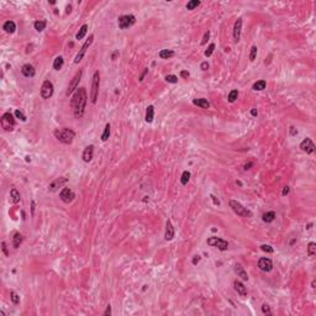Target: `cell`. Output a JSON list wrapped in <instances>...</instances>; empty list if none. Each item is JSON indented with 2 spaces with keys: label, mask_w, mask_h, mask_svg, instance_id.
<instances>
[{
  "label": "cell",
  "mask_w": 316,
  "mask_h": 316,
  "mask_svg": "<svg viewBox=\"0 0 316 316\" xmlns=\"http://www.w3.org/2000/svg\"><path fill=\"white\" fill-rule=\"evenodd\" d=\"M87 100H88V97H87V90L85 88H78L74 93L73 98L71 100V106L73 109L74 116L75 119H82L83 115H84V111H85V105H87Z\"/></svg>",
  "instance_id": "obj_1"
},
{
  "label": "cell",
  "mask_w": 316,
  "mask_h": 316,
  "mask_svg": "<svg viewBox=\"0 0 316 316\" xmlns=\"http://www.w3.org/2000/svg\"><path fill=\"white\" fill-rule=\"evenodd\" d=\"M54 136H56V138L59 142H62L64 145H71L73 142L74 137H75V132L72 128L63 127L61 130H56L54 131Z\"/></svg>",
  "instance_id": "obj_2"
},
{
  "label": "cell",
  "mask_w": 316,
  "mask_h": 316,
  "mask_svg": "<svg viewBox=\"0 0 316 316\" xmlns=\"http://www.w3.org/2000/svg\"><path fill=\"white\" fill-rule=\"evenodd\" d=\"M99 87H100V73L99 71L94 72L93 74V80H92V92H90V101L95 104L98 100L99 94Z\"/></svg>",
  "instance_id": "obj_3"
},
{
  "label": "cell",
  "mask_w": 316,
  "mask_h": 316,
  "mask_svg": "<svg viewBox=\"0 0 316 316\" xmlns=\"http://www.w3.org/2000/svg\"><path fill=\"white\" fill-rule=\"evenodd\" d=\"M230 208H231V209L233 210V213L237 214L238 216H247V218L252 216V213H251L248 209H246L241 203H238V201H236V200H230Z\"/></svg>",
  "instance_id": "obj_4"
},
{
  "label": "cell",
  "mask_w": 316,
  "mask_h": 316,
  "mask_svg": "<svg viewBox=\"0 0 316 316\" xmlns=\"http://www.w3.org/2000/svg\"><path fill=\"white\" fill-rule=\"evenodd\" d=\"M0 122H1V127L5 131H13L14 127H15V119H14V116L10 113H5L1 116Z\"/></svg>",
  "instance_id": "obj_5"
},
{
  "label": "cell",
  "mask_w": 316,
  "mask_h": 316,
  "mask_svg": "<svg viewBox=\"0 0 316 316\" xmlns=\"http://www.w3.org/2000/svg\"><path fill=\"white\" fill-rule=\"evenodd\" d=\"M206 243L211 247H216L219 248L220 251H226L228 248V242L222 240L221 237H216V236H213V237H209L206 240Z\"/></svg>",
  "instance_id": "obj_6"
},
{
  "label": "cell",
  "mask_w": 316,
  "mask_h": 316,
  "mask_svg": "<svg viewBox=\"0 0 316 316\" xmlns=\"http://www.w3.org/2000/svg\"><path fill=\"white\" fill-rule=\"evenodd\" d=\"M136 23V18L133 16V15H122L119 18V20H118V24H119V27L121 28V30H126V28H128V27H131V26H133Z\"/></svg>",
  "instance_id": "obj_7"
},
{
  "label": "cell",
  "mask_w": 316,
  "mask_h": 316,
  "mask_svg": "<svg viewBox=\"0 0 316 316\" xmlns=\"http://www.w3.org/2000/svg\"><path fill=\"white\" fill-rule=\"evenodd\" d=\"M93 41H94V35H90V36H89V38L84 42V45L80 47L79 52L77 53V56H75V58H74V63H79V62L82 61V58L84 57V54H85L87 49L90 47V45L93 43Z\"/></svg>",
  "instance_id": "obj_8"
},
{
  "label": "cell",
  "mask_w": 316,
  "mask_h": 316,
  "mask_svg": "<svg viewBox=\"0 0 316 316\" xmlns=\"http://www.w3.org/2000/svg\"><path fill=\"white\" fill-rule=\"evenodd\" d=\"M67 183H68V178H66V177H59V178H56L52 183H49L48 192H51V193L57 192L59 188H63Z\"/></svg>",
  "instance_id": "obj_9"
},
{
  "label": "cell",
  "mask_w": 316,
  "mask_h": 316,
  "mask_svg": "<svg viewBox=\"0 0 316 316\" xmlns=\"http://www.w3.org/2000/svg\"><path fill=\"white\" fill-rule=\"evenodd\" d=\"M53 84L51 80H45L41 85V97L42 99H49V98L53 95Z\"/></svg>",
  "instance_id": "obj_10"
},
{
  "label": "cell",
  "mask_w": 316,
  "mask_h": 316,
  "mask_svg": "<svg viewBox=\"0 0 316 316\" xmlns=\"http://www.w3.org/2000/svg\"><path fill=\"white\" fill-rule=\"evenodd\" d=\"M82 74H83V71H78V72L75 73V75H74L73 79H72V82H71V83H69V85H68L67 92H66V95H67V97H69L74 90H77V89H78V84H79V82H80Z\"/></svg>",
  "instance_id": "obj_11"
},
{
  "label": "cell",
  "mask_w": 316,
  "mask_h": 316,
  "mask_svg": "<svg viewBox=\"0 0 316 316\" xmlns=\"http://www.w3.org/2000/svg\"><path fill=\"white\" fill-rule=\"evenodd\" d=\"M59 198H61V200H62L63 203L69 204V203H72L74 200L75 194H74V192L71 188H63V189L61 190V193H59Z\"/></svg>",
  "instance_id": "obj_12"
},
{
  "label": "cell",
  "mask_w": 316,
  "mask_h": 316,
  "mask_svg": "<svg viewBox=\"0 0 316 316\" xmlns=\"http://www.w3.org/2000/svg\"><path fill=\"white\" fill-rule=\"evenodd\" d=\"M300 148H301V151L306 152L308 154H311V153H314V151H315V145H314V142L311 141V138H305V140L301 141Z\"/></svg>",
  "instance_id": "obj_13"
},
{
  "label": "cell",
  "mask_w": 316,
  "mask_h": 316,
  "mask_svg": "<svg viewBox=\"0 0 316 316\" xmlns=\"http://www.w3.org/2000/svg\"><path fill=\"white\" fill-rule=\"evenodd\" d=\"M258 268L261 269V270H263V272H270L272 269H273V262L267 258V257H262L259 261H258Z\"/></svg>",
  "instance_id": "obj_14"
},
{
  "label": "cell",
  "mask_w": 316,
  "mask_h": 316,
  "mask_svg": "<svg viewBox=\"0 0 316 316\" xmlns=\"http://www.w3.org/2000/svg\"><path fill=\"white\" fill-rule=\"evenodd\" d=\"M241 31H242V19L238 18L236 21H235V25H233V41L237 43L241 38Z\"/></svg>",
  "instance_id": "obj_15"
},
{
  "label": "cell",
  "mask_w": 316,
  "mask_h": 316,
  "mask_svg": "<svg viewBox=\"0 0 316 316\" xmlns=\"http://www.w3.org/2000/svg\"><path fill=\"white\" fill-rule=\"evenodd\" d=\"M93 156H94V146L90 145V146H87L83 151V154H82V158L85 163H89L92 159H93Z\"/></svg>",
  "instance_id": "obj_16"
},
{
  "label": "cell",
  "mask_w": 316,
  "mask_h": 316,
  "mask_svg": "<svg viewBox=\"0 0 316 316\" xmlns=\"http://www.w3.org/2000/svg\"><path fill=\"white\" fill-rule=\"evenodd\" d=\"M21 73H23V75L26 77V78H32V77H35L36 71H35V68H33L32 64L26 63V64H24V66L21 67Z\"/></svg>",
  "instance_id": "obj_17"
},
{
  "label": "cell",
  "mask_w": 316,
  "mask_h": 316,
  "mask_svg": "<svg viewBox=\"0 0 316 316\" xmlns=\"http://www.w3.org/2000/svg\"><path fill=\"white\" fill-rule=\"evenodd\" d=\"M164 238H166V241H172L174 238V227H173V223L170 220H167V223H166Z\"/></svg>",
  "instance_id": "obj_18"
},
{
  "label": "cell",
  "mask_w": 316,
  "mask_h": 316,
  "mask_svg": "<svg viewBox=\"0 0 316 316\" xmlns=\"http://www.w3.org/2000/svg\"><path fill=\"white\" fill-rule=\"evenodd\" d=\"M233 288H235V290L241 296H246L247 295V289H246V287H244V284H243L242 282L235 280L233 282Z\"/></svg>",
  "instance_id": "obj_19"
},
{
  "label": "cell",
  "mask_w": 316,
  "mask_h": 316,
  "mask_svg": "<svg viewBox=\"0 0 316 316\" xmlns=\"http://www.w3.org/2000/svg\"><path fill=\"white\" fill-rule=\"evenodd\" d=\"M235 272H236L237 277H240L242 280H248V274H247V272L244 270V268H243L240 263H237V264L235 266Z\"/></svg>",
  "instance_id": "obj_20"
},
{
  "label": "cell",
  "mask_w": 316,
  "mask_h": 316,
  "mask_svg": "<svg viewBox=\"0 0 316 316\" xmlns=\"http://www.w3.org/2000/svg\"><path fill=\"white\" fill-rule=\"evenodd\" d=\"M193 104L196 105V106H200L201 109H209V108H210V103L208 101V99H204V98L194 99V100H193Z\"/></svg>",
  "instance_id": "obj_21"
},
{
  "label": "cell",
  "mask_w": 316,
  "mask_h": 316,
  "mask_svg": "<svg viewBox=\"0 0 316 316\" xmlns=\"http://www.w3.org/2000/svg\"><path fill=\"white\" fill-rule=\"evenodd\" d=\"M3 30H4L5 32H8V33H14L15 30H16V25H15L14 21L9 20V21H6L5 24L3 25Z\"/></svg>",
  "instance_id": "obj_22"
},
{
  "label": "cell",
  "mask_w": 316,
  "mask_h": 316,
  "mask_svg": "<svg viewBox=\"0 0 316 316\" xmlns=\"http://www.w3.org/2000/svg\"><path fill=\"white\" fill-rule=\"evenodd\" d=\"M63 64H64L63 57L58 56V57L54 58V61H53V68H54V71H61L62 67H63Z\"/></svg>",
  "instance_id": "obj_23"
},
{
  "label": "cell",
  "mask_w": 316,
  "mask_h": 316,
  "mask_svg": "<svg viewBox=\"0 0 316 316\" xmlns=\"http://www.w3.org/2000/svg\"><path fill=\"white\" fill-rule=\"evenodd\" d=\"M10 196H11V200H13V203H14V204L20 203V200H21V195H20V193L18 192V189H16V188H13V189L10 190Z\"/></svg>",
  "instance_id": "obj_24"
},
{
  "label": "cell",
  "mask_w": 316,
  "mask_h": 316,
  "mask_svg": "<svg viewBox=\"0 0 316 316\" xmlns=\"http://www.w3.org/2000/svg\"><path fill=\"white\" fill-rule=\"evenodd\" d=\"M158 56L162 59H168V58H172L174 56V51H172V49H162V51H159Z\"/></svg>",
  "instance_id": "obj_25"
},
{
  "label": "cell",
  "mask_w": 316,
  "mask_h": 316,
  "mask_svg": "<svg viewBox=\"0 0 316 316\" xmlns=\"http://www.w3.org/2000/svg\"><path fill=\"white\" fill-rule=\"evenodd\" d=\"M23 240H24L23 235L19 233V232H16V233L14 235V237H13V246H14L15 248H19L20 244H21V242H23Z\"/></svg>",
  "instance_id": "obj_26"
},
{
  "label": "cell",
  "mask_w": 316,
  "mask_h": 316,
  "mask_svg": "<svg viewBox=\"0 0 316 316\" xmlns=\"http://www.w3.org/2000/svg\"><path fill=\"white\" fill-rule=\"evenodd\" d=\"M262 220L264 221V222H273L274 220H275V213L274 211H268V213H264L263 214V216H262Z\"/></svg>",
  "instance_id": "obj_27"
},
{
  "label": "cell",
  "mask_w": 316,
  "mask_h": 316,
  "mask_svg": "<svg viewBox=\"0 0 316 316\" xmlns=\"http://www.w3.org/2000/svg\"><path fill=\"white\" fill-rule=\"evenodd\" d=\"M153 118H154V108L152 105H149L146 110V121L151 123L153 121Z\"/></svg>",
  "instance_id": "obj_28"
},
{
  "label": "cell",
  "mask_w": 316,
  "mask_h": 316,
  "mask_svg": "<svg viewBox=\"0 0 316 316\" xmlns=\"http://www.w3.org/2000/svg\"><path fill=\"white\" fill-rule=\"evenodd\" d=\"M46 25H47V21L46 20H37V21H35V30L36 31H38V32H41V31H43L45 28H46Z\"/></svg>",
  "instance_id": "obj_29"
},
{
  "label": "cell",
  "mask_w": 316,
  "mask_h": 316,
  "mask_svg": "<svg viewBox=\"0 0 316 316\" xmlns=\"http://www.w3.org/2000/svg\"><path fill=\"white\" fill-rule=\"evenodd\" d=\"M266 85H267V83H266V80H258V82H256L254 84H253V87H252V89L253 90H258V92H261V90H263V89H266Z\"/></svg>",
  "instance_id": "obj_30"
},
{
  "label": "cell",
  "mask_w": 316,
  "mask_h": 316,
  "mask_svg": "<svg viewBox=\"0 0 316 316\" xmlns=\"http://www.w3.org/2000/svg\"><path fill=\"white\" fill-rule=\"evenodd\" d=\"M87 32H88V25L84 24L80 28H79V32L77 33V36H75V38L77 40H82V38H84V36L87 35Z\"/></svg>",
  "instance_id": "obj_31"
},
{
  "label": "cell",
  "mask_w": 316,
  "mask_h": 316,
  "mask_svg": "<svg viewBox=\"0 0 316 316\" xmlns=\"http://www.w3.org/2000/svg\"><path fill=\"white\" fill-rule=\"evenodd\" d=\"M110 128H111V126H110V123H106L105 125V128H104V132H103V135H101V141H108L109 140V137H110Z\"/></svg>",
  "instance_id": "obj_32"
},
{
  "label": "cell",
  "mask_w": 316,
  "mask_h": 316,
  "mask_svg": "<svg viewBox=\"0 0 316 316\" xmlns=\"http://www.w3.org/2000/svg\"><path fill=\"white\" fill-rule=\"evenodd\" d=\"M189 179H190V172L184 170L183 174H182V177H180V183H182L183 185H187L188 182H189Z\"/></svg>",
  "instance_id": "obj_33"
},
{
  "label": "cell",
  "mask_w": 316,
  "mask_h": 316,
  "mask_svg": "<svg viewBox=\"0 0 316 316\" xmlns=\"http://www.w3.org/2000/svg\"><path fill=\"white\" fill-rule=\"evenodd\" d=\"M316 253V243L315 242H310L308 244V254L310 257H314Z\"/></svg>",
  "instance_id": "obj_34"
},
{
  "label": "cell",
  "mask_w": 316,
  "mask_h": 316,
  "mask_svg": "<svg viewBox=\"0 0 316 316\" xmlns=\"http://www.w3.org/2000/svg\"><path fill=\"white\" fill-rule=\"evenodd\" d=\"M238 98V90H231L230 92V94H228V97H227V99H228V101L230 103H235L236 101V99Z\"/></svg>",
  "instance_id": "obj_35"
},
{
  "label": "cell",
  "mask_w": 316,
  "mask_h": 316,
  "mask_svg": "<svg viewBox=\"0 0 316 316\" xmlns=\"http://www.w3.org/2000/svg\"><path fill=\"white\" fill-rule=\"evenodd\" d=\"M200 5V1L199 0H190L188 4H187V9L188 10H194L195 8H198Z\"/></svg>",
  "instance_id": "obj_36"
},
{
  "label": "cell",
  "mask_w": 316,
  "mask_h": 316,
  "mask_svg": "<svg viewBox=\"0 0 316 316\" xmlns=\"http://www.w3.org/2000/svg\"><path fill=\"white\" fill-rule=\"evenodd\" d=\"M257 52H258V48H257L256 46H252V47H251V52H249V61H251V62H253V61L256 59Z\"/></svg>",
  "instance_id": "obj_37"
},
{
  "label": "cell",
  "mask_w": 316,
  "mask_h": 316,
  "mask_svg": "<svg viewBox=\"0 0 316 316\" xmlns=\"http://www.w3.org/2000/svg\"><path fill=\"white\" fill-rule=\"evenodd\" d=\"M10 299H11V301H13L15 305H18V304L20 303V296H19L15 292L10 293Z\"/></svg>",
  "instance_id": "obj_38"
},
{
  "label": "cell",
  "mask_w": 316,
  "mask_h": 316,
  "mask_svg": "<svg viewBox=\"0 0 316 316\" xmlns=\"http://www.w3.org/2000/svg\"><path fill=\"white\" fill-rule=\"evenodd\" d=\"M214 49H215V43H210L209 47H208V49L205 51V57H210V56L213 54Z\"/></svg>",
  "instance_id": "obj_39"
},
{
  "label": "cell",
  "mask_w": 316,
  "mask_h": 316,
  "mask_svg": "<svg viewBox=\"0 0 316 316\" xmlns=\"http://www.w3.org/2000/svg\"><path fill=\"white\" fill-rule=\"evenodd\" d=\"M166 80H167L168 83L175 84V83L178 82V78H177L175 75H173V74H169V75H167V77H166Z\"/></svg>",
  "instance_id": "obj_40"
},
{
  "label": "cell",
  "mask_w": 316,
  "mask_h": 316,
  "mask_svg": "<svg viewBox=\"0 0 316 316\" xmlns=\"http://www.w3.org/2000/svg\"><path fill=\"white\" fill-rule=\"evenodd\" d=\"M262 313L264 314V315H268V316H270L272 315V311H270V308L268 306L267 304H263L262 305Z\"/></svg>",
  "instance_id": "obj_41"
},
{
  "label": "cell",
  "mask_w": 316,
  "mask_h": 316,
  "mask_svg": "<svg viewBox=\"0 0 316 316\" xmlns=\"http://www.w3.org/2000/svg\"><path fill=\"white\" fill-rule=\"evenodd\" d=\"M261 249H262L263 252H267V253H273V252H274V249H273L269 244H262V246H261Z\"/></svg>",
  "instance_id": "obj_42"
},
{
  "label": "cell",
  "mask_w": 316,
  "mask_h": 316,
  "mask_svg": "<svg viewBox=\"0 0 316 316\" xmlns=\"http://www.w3.org/2000/svg\"><path fill=\"white\" fill-rule=\"evenodd\" d=\"M15 116L19 120H21V121H26V116L23 114V111H20V110H15Z\"/></svg>",
  "instance_id": "obj_43"
},
{
  "label": "cell",
  "mask_w": 316,
  "mask_h": 316,
  "mask_svg": "<svg viewBox=\"0 0 316 316\" xmlns=\"http://www.w3.org/2000/svg\"><path fill=\"white\" fill-rule=\"evenodd\" d=\"M1 249H3V253L6 256V257H9V251H8V247H6V243H5V241H3L1 242Z\"/></svg>",
  "instance_id": "obj_44"
},
{
  "label": "cell",
  "mask_w": 316,
  "mask_h": 316,
  "mask_svg": "<svg viewBox=\"0 0 316 316\" xmlns=\"http://www.w3.org/2000/svg\"><path fill=\"white\" fill-rule=\"evenodd\" d=\"M209 37H210V32H209V31H206V32H205V35H204V37H203V40H201V45H206V42H208Z\"/></svg>",
  "instance_id": "obj_45"
},
{
  "label": "cell",
  "mask_w": 316,
  "mask_h": 316,
  "mask_svg": "<svg viewBox=\"0 0 316 316\" xmlns=\"http://www.w3.org/2000/svg\"><path fill=\"white\" fill-rule=\"evenodd\" d=\"M147 73H148V68H145V71H143L142 73L140 74V78H138V80H140V82H142V80H143V78H145V75H146Z\"/></svg>",
  "instance_id": "obj_46"
},
{
  "label": "cell",
  "mask_w": 316,
  "mask_h": 316,
  "mask_svg": "<svg viewBox=\"0 0 316 316\" xmlns=\"http://www.w3.org/2000/svg\"><path fill=\"white\" fill-rule=\"evenodd\" d=\"M108 315L109 316L111 315V306H110V305H108V306H106V310L104 311V316H108Z\"/></svg>",
  "instance_id": "obj_47"
},
{
  "label": "cell",
  "mask_w": 316,
  "mask_h": 316,
  "mask_svg": "<svg viewBox=\"0 0 316 316\" xmlns=\"http://www.w3.org/2000/svg\"><path fill=\"white\" fill-rule=\"evenodd\" d=\"M289 190H290V188H289L288 185H287V187H284V188H283V192H282V195H283V196L288 195L289 194Z\"/></svg>",
  "instance_id": "obj_48"
},
{
  "label": "cell",
  "mask_w": 316,
  "mask_h": 316,
  "mask_svg": "<svg viewBox=\"0 0 316 316\" xmlns=\"http://www.w3.org/2000/svg\"><path fill=\"white\" fill-rule=\"evenodd\" d=\"M200 68H201V71H206V69L209 68L208 62H203V63H201V66H200Z\"/></svg>",
  "instance_id": "obj_49"
},
{
  "label": "cell",
  "mask_w": 316,
  "mask_h": 316,
  "mask_svg": "<svg viewBox=\"0 0 316 316\" xmlns=\"http://www.w3.org/2000/svg\"><path fill=\"white\" fill-rule=\"evenodd\" d=\"M289 130H290V135H292V136H295V135H298V130H296L294 126H290V128H289Z\"/></svg>",
  "instance_id": "obj_50"
},
{
  "label": "cell",
  "mask_w": 316,
  "mask_h": 316,
  "mask_svg": "<svg viewBox=\"0 0 316 316\" xmlns=\"http://www.w3.org/2000/svg\"><path fill=\"white\" fill-rule=\"evenodd\" d=\"M200 259H201V257H200V256H195L194 258H193V264H194V266L195 264H198V263L200 262Z\"/></svg>",
  "instance_id": "obj_51"
},
{
  "label": "cell",
  "mask_w": 316,
  "mask_h": 316,
  "mask_svg": "<svg viewBox=\"0 0 316 316\" xmlns=\"http://www.w3.org/2000/svg\"><path fill=\"white\" fill-rule=\"evenodd\" d=\"M180 77H182V78H188V77H189V72L182 71V72H180Z\"/></svg>",
  "instance_id": "obj_52"
},
{
  "label": "cell",
  "mask_w": 316,
  "mask_h": 316,
  "mask_svg": "<svg viewBox=\"0 0 316 316\" xmlns=\"http://www.w3.org/2000/svg\"><path fill=\"white\" fill-rule=\"evenodd\" d=\"M35 206H36V204H35V201L32 200V201H31V211H32V215L35 214Z\"/></svg>",
  "instance_id": "obj_53"
},
{
  "label": "cell",
  "mask_w": 316,
  "mask_h": 316,
  "mask_svg": "<svg viewBox=\"0 0 316 316\" xmlns=\"http://www.w3.org/2000/svg\"><path fill=\"white\" fill-rule=\"evenodd\" d=\"M251 114H252V116H257V114H258V113H257V110H256V109H252V110H251Z\"/></svg>",
  "instance_id": "obj_54"
},
{
  "label": "cell",
  "mask_w": 316,
  "mask_h": 316,
  "mask_svg": "<svg viewBox=\"0 0 316 316\" xmlns=\"http://www.w3.org/2000/svg\"><path fill=\"white\" fill-rule=\"evenodd\" d=\"M252 164H253V163H248V164H246V166H244V168H243V169H244V170L249 169V167H251V166H252Z\"/></svg>",
  "instance_id": "obj_55"
},
{
  "label": "cell",
  "mask_w": 316,
  "mask_h": 316,
  "mask_svg": "<svg viewBox=\"0 0 316 316\" xmlns=\"http://www.w3.org/2000/svg\"><path fill=\"white\" fill-rule=\"evenodd\" d=\"M211 198H213V199H214V203H215V204H216V205H219V204H220V203H219V200H216V198H215V196H214V195H211Z\"/></svg>",
  "instance_id": "obj_56"
},
{
  "label": "cell",
  "mask_w": 316,
  "mask_h": 316,
  "mask_svg": "<svg viewBox=\"0 0 316 316\" xmlns=\"http://www.w3.org/2000/svg\"><path fill=\"white\" fill-rule=\"evenodd\" d=\"M118 54H119V52H118V51H115V52H114V54H113V57H111V58H113V61L115 59V57H116Z\"/></svg>",
  "instance_id": "obj_57"
},
{
  "label": "cell",
  "mask_w": 316,
  "mask_h": 316,
  "mask_svg": "<svg viewBox=\"0 0 316 316\" xmlns=\"http://www.w3.org/2000/svg\"><path fill=\"white\" fill-rule=\"evenodd\" d=\"M315 284H316V282L315 280H313V282H311V287H313V288H315Z\"/></svg>",
  "instance_id": "obj_58"
}]
</instances>
